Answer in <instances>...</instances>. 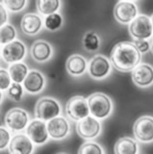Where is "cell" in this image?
<instances>
[{"label":"cell","mask_w":153,"mask_h":154,"mask_svg":"<svg viewBox=\"0 0 153 154\" xmlns=\"http://www.w3.org/2000/svg\"><path fill=\"white\" fill-rule=\"evenodd\" d=\"M141 61L142 53L132 42L123 41L116 43L110 53V62L119 71H132L141 64Z\"/></svg>","instance_id":"1"},{"label":"cell","mask_w":153,"mask_h":154,"mask_svg":"<svg viewBox=\"0 0 153 154\" xmlns=\"http://www.w3.org/2000/svg\"><path fill=\"white\" fill-rule=\"evenodd\" d=\"M90 112L97 119L109 117L113 111V102L107 94L94 93L88 97Z\"/></svg>","instance_id":"2"},{"label":"cell","mask_w":153,"mask_h":154,"mask_svg":"<svg viewBox=\"0 0 153 154\" xmlns=\"http://www.w3.org/2000/svg\"><path fill=\"white\" fill-rule=\"evenodd\" d=\"M61 113V105L55 98L44 96L38 100L35 107V115L38 119L42 122H50Z\"/></svg>","instance_id":"3"},{"label":"cell","mask_w":153,"mask_h":154,"mask_svg":"<svg viewBox=\"0 0 153 154\" xmlns=\"http://www.w3.org/2000/svg\"><path fill=\"white\" fill-rule=\"evenodd\" d=\"M66 113L75 122H80L89 117L90 108L88 99L82 95H74L70 97L66 104Z\"/></svg>","instance_id":"4"},{"label":"cell","mask_w":153,"mask_h":154,"mask_svg":"<svg viewBox=\"0 0 153 154\" xmlns=\"http://www.w3.org/2000/svg\"><path fill=\"white\" fill-rule=\"evenodd\" d=\"M129 33L135 40H147L153 35L151 18L145 14H139L129 24Z\"/></svg>","instance_id":"5"},{"label":"cell","mask_w":153,"mask_h":154,"mask_svg":"<svg viewBox=\"0 0 153 154\" xmlns=\"http://www.w3.org/2000/svg\"><path fill=\"white\" fill-rule=\"evenodd\" d=\"M4 122L12 131H21L29 124V115L22 108H12L6 113Z\"/></svg>","instance_id":"6"},{"label":"cell","mask_w":153,"mask_h":154,"mask_svg":"<svg viewBox=\"0 0 153 154\" xmlns=\"http://www.w3.org/2000/svg\"><path fill=\"white\" fill-rule=\"evenodd\" d=\"M135 138L142 143L153 142V117L142 116L136 119L133 125Z\"/></svg>","instance_id":"7"},{"label":"cell","mask_w":153,"mask_h":154,"mask_svg":"<svg viewBox=\"0 0 153 154\" xmlns=\"http://www.w3.org/2000/svg\"><path fill=\"white\" fill-rule=\"evenodd\" d=\"M139 10L135 2L118 1L114 8V17L121 24H130L139 16Z\"/></svg>","instance_id":"8"},{"label":"cell","mask_w":153,"mask_h":154,"mask_svg":"<svg viewBox=\"0 0 153 154\" xmlns=\"http://www.w3.org/2000/svg\"><path fill=\"white\" fill-rule=\"evenodd\" d=\"M26 55V46L22 42L15 40L1 48V57L8 64H15L21 61Z\"/></svg>","instance_id":"9"},{"label":"cell","mask_w":153,"mask_h":154,"mask_svg":"<svg viewBox=\"0 0 153 154\" xmlns=\"http://www.w3.org/2000/svg\"><path fill=\"white\" fill-rule=\"evenodd\" d=\"M111 62L104 55L97 54L90 60L88 70L93 79H103L111 71Z\"/></svg>","instance_id":"10"},{"label":"cell","mask_w":153,"mask_h":154,"mask_svg":"<svg viewBox=\"0 0 153 154\" xmlns=\"http://www.w3.org/2000/svg\"><path fill=\"white\" fill-rule=\"evenodd\" d=\"M100 131L101 124L96 118L92 116H89L76 123V132L82 139H94L100 134Z\"/></svg>","instance_id":"11"},{"label":"cell","mask_w":153,"mask_h":154,"mask_svg":"<svg viewBox=\"0 0 153 154\" xmlns=\"http://www.w3.org/2000/svg\"><path fill=\"white\" fill-rule=\"evenodd\" d=\"M26 135L31 139L33 143L38 146L45 143L49 138L47 123H44V122L38 119L32 120L26 127Z\"/></svg>","instance_id":"12"},{"label":"cell","mask_w":153,"mask_h":154,"mask_svg":"<svg viewBox=\"0 0 153 154\" xmlns=\"http://www.w3.org/2000/svg\"><path fill=\"white\" fill-rule=\"evenodd\" d=\"M132 81L140 88H147L153 84V66L142 63L132 70Z\"/></svg>","instance_id":"13"},{"label":"cell","mask_w":153,"mask_h":154,"mask_svg":"<svg viewBox=\"0 0 153 154\" xmlns=\"http://www.w3.org/2000/svg\"><path fill=\"white\" fill-rule=\"evenodd\" d=\"M11 154H32L34 151V143L26 134L18 133L14 135L9 144Z\"/></svg>","instance_id":"14"},{"label":"cell","mask_w":153,"mask_h":154,"mask_svg":"<svg viewBox=\"0 0 153 154\" xmlns=\"http://www.w3.org/2000/svg\"><path fill=\"white\" fill-rule=\"evenodd\" d=\"M49 136L54 140L65 139L70 131V125L68 119L64 117H57L47 123Z\"/></svg>","instance_id":"15"},{"label":"cell","mask_w":153,"mask_h":154,"mask_svg":"<svg viewBox=\"0 0 153 154\" xmlns=\"http://www.w3.org/2000/svg\"><path fill=\"white\" fill-rule=\"evenodd\" d=\"M42 19L41 16L35 13H27L22 17L20 21L21 31L26 35L33 36L39 33L42 27Z\"/></svg>","instance_id":"16"},{"label":"cell","mask_w":153,"mask_h":154,"mask_svg":"<svg viewBox=\"0 0 153 154\" xmlns=\"http://www.w3.org/2000/svg\"><path fill=\"white\" fill-rule=\"evenodd\" d=\"M45 86V78L41 71L32 69L23 82L24 89L30 94H38L44 90Z\"/></svg>","instance_id":"17"},{"label":"cell","mask_w":153,"mask_h":154,"mask_svg":"<svg viewBox=\"0 0 153 154\" xmlns=\"http://www.w3.org/2000/svg\"><path fill=\"white\" fill-rule=\"evenodd\" d=\"M53 54V48L46 41L39 40L35 42L31 47V56L35 61L44 63L49 60Z\"/></svg>","instance_id":"18"},{"label":"cell","mask_w":153,"mask_h":154,"mask_svg":"<svg viewBox=\"0 0 153 154\" xmlns=\"http://www.w3.org/2000/svg\"><path fill=\"white\" fill-rule=\"evenodd\" d=\"M87 60L79 54L70 55L66 63V69L70 75H82L87 69Z\"/></svg>","instance_id":"19"},{"label":"cell","mask_w":153,"mask_h":154,"mask_svg":"<svg viewBox=\"0 0 153 154\" xmlns=\"http://www.w3.org/2000/svg\"><path fill=\"white\" fill-rule=\"evenodd\" d=\"M115 154H138L139 144L130 137L119 138L114 146Z\"/></svg>","instance_id":"20"},{"label":"cell","mask_w":153,"mask_h":154,"mask_svg":"<svg viewBox=\"0 0 153 154\" xmlns=\"http://www.w3.org/2000/svg\"><path fill=\"white\" fill-rule=\"evenodd\" d=\"M9 73L11 75L13 82L20 84L21 82H24L28 73H29V69H28V66L24 63L18 62L10 66V67H9Z\"/></svg>","instance_id":"21"},{"label":"cell","mask_w":153,"mask_h":154,"mask_svg":"<svg viewBox=\"0 0 153 154\" xmlns=\"http://www.w3.org/2000/svg\"><path fill=\"white\" fill-rule=\"evenodd\" d=\"M36 6L38 12L47 17L58 11L61 2L59 0H37Z\"/></svg>","instance_id":"22"},{"label":"cell","mask_w":153,"mask_h":154,"mask_svg":"<svg viewBox=\"0 0 153 154\" xmlns=\"http://www.w3.org/2000/svg\"><path fill=\"white\" fill-rule=\"evenodd\" d=\"M83 47L89 52L96 51L100 45V40L97 34L94 31H88L83 37Z\"/></svg>","instance_id":"23"},{"label":"cell","mask_w":153,"mask_h":154,"mask_svg":"<svg viewBox=\"0 0 153 154\" xmlns=\"http://www.w3.org/2000/svg\"><path fill=\"white\" fill-rule=\"evenodd\" d=\"M17 37V30L12 24H5L1 27L0 30V38H1V45H5L15 41Z\"/></svg>","instance_id":"24"},{"label":"cell","mask_w":153,"mask_h":154,"mask_svg":"<svg viewBox=\"0 0 153 154\" xmlns=\"http://www.w3.org/2000/svg\"><path fill=\"white\" fill-rule=\"evenodd\" d=\"M63 25V17L60 14L55 13L45 17L44 27L49 31H56Z\"/></svg>","instance_id":"25"},{"label":"cell","mask_w":153,"mask_h":154,"mask_svg":"<svg viewBox=\"0 0 153 154\" xmlns=\"http://www.w3.org/2000/svg\"><path fill=\"white\" fill-rule=\"evenodd\" d=\"M78 154H104L102 146L94 142H87L81 144Z\"/></svg>","instance_id":"26"},{"label":"cell","mask_w":153,"mask_h":154,"mask_svg":"<svg viewBox=\"0 0 153 154\" xmlns=\"http://www.w3.org/2000/svg\"><path fill=\"white\" fill-rule=\"evenodd\" d=\"M7 96L10 99L14 100V101H20L22 96H23V88L20 84L18 83H15L13 82L12 85L10 86V88L7 90V93H6Z\"/></svg>","instance_id":"27"},{"label":"cell","mask_w":153,"mask_h":154,"mask_svg":"<svg viewBox=\"0 0 153 154\" xmlns=\"http://www.w3.org/2000/svg\"><path fill=\"white\" fill-rule=\"evenodd\" d=\"M6 9H9L12 12H20L26 6V0H3L1 1Z\"/></svg>","instance_id":"28"},{"label":"cell","mask_w":153,"mask_h":154,"mask_svg":"<svg viewBox=\"0 0 153 154\" xmlns=\"http://www.w3.org/2000/svg\"><path fill=\"white\" fill-rule=\"evenodd\" d=\"M11 75L9 73V70L5 69H1L0 70V88H1V91H7L10 86L12 85L11 83Z\"/></svg>","instance_id":"29"},{"label":"cell","mask_w":153,"mask_h":154,"mask_svg":"<svg viewBox=\"0 0 153 154\" xmlns=\"http://www.w3.org/2000/svg\"><path fill=\"white\" fill-rule=\"evenodd\" d=\"M0 147L3 150L4 148L6 146H9V144H10V142H11V134L10 132L8 131V129H6L5 127H1L0 128Z\"/></svg>","instance_id":"30"},{"label":"cell","mask_w":153,"mask_h":154,"mask_svg":"<svg viewBox=\"0 0 153 154\" xmlns=\"http://www.w3.org/2000/svg\"><path fill=\"white\" fill-rule=\"evenodd\" d=\"M133 42L141 53H146L151 49V45L147 40H135Z\"/></svg>","instance_id":"31"},{"label":"cell","mask_w":153,"mask_h":154,"mask_svg":"<svg viewBox=\"0 0 153 154\" xmlns=\"http://www.w3.org/2000/svg\"><path fill=\"white\" fill-rule=\"evenodd\" d=\"M0 14H1V18H0V25L4 26L6 24L8 20V13H7V9L4 6L3 3H0Z\"/></svg>","instance_id":"32"},{"label":"cell","mask_w":153,"mask_h":154,"mask_svg":"<svg viewBox=\"0 0 153 154\" xmlns=\"http://www.w3.org/2000/svg\"><path fill=\"white\" fill-rule=\"evenodd\" d=\"M151 51H152V53H153V42H152V43H151Z\"/></svg>","instance_id":"33"},{"label":"cell","mask_w":153,"mask_h":154,"mask_svg":"<svg viewBox=\"0 0 153 154\" xmlns=\"http://www.w3.org/2000/svg\"><path fill=\"white\" fill-rule=\"evenodd\" d=\"M56 154H68V153H66V152H59V153H56Z\"/></svg>","instance_id":"34"},{"label":"cell","mask_w":153,"mask_h":154,"mask_svg":"<svg viewBox=\"0 0 153 154\" xmlns=\"http://www.w3.org/2000/svg\"><path fill=\"white\" fill-rule=\"evenodd\" d=\"M151 22H152V26H153V16H152V17H151Z\"/></svg>","instance_id":"35"},{"label":"cell","mask_w":153,"mask_h":154,"mask_svg":"<svg viewBox=\"0 0 153 154\" xmlns=\"http://www.w3.org/2000/svg\"><path fill=\"white\" fill-rule=\"evenodd\" d=\"M138 154H142V153H138Z\"/></svg>","instance_id":"36"}]
</instances>
